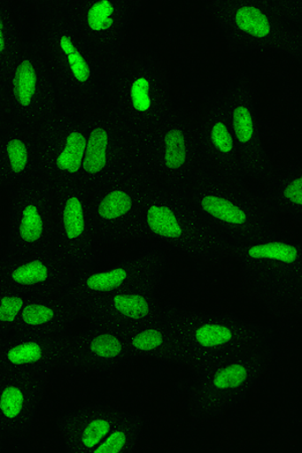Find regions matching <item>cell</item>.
I'll return each instance as SVG.
<instances>
[{"label": "cell", "mask_w": 302, "mask_h": 453, "mask_svg": "<svg viewBox=\"0 0 302 453\" xmlns=\"http://www.w3.org/2000/svg\"><path fill=\"white\" fill-rule=\"evenodd\" d=\"M65 104L91 108L110 98L114 68L81 38L62 0L27 3Z\"/></svg>", "instance_id": "cell-1"}, {"label": "cell", "mask_w": 302, "mask_h": 453, "mask_svg": "<svg viewBox=\"0 0 302 453\" xmlns=\"http://www.w3.org/2000/svg\"><path fill=\"white\" fill-rule=\"evenodd\" d=\"M244 296L272 316L298 319L302 302L301 244L271 229L232 247Z\"/></svg>", "instance_id": "cell-2"}, {"label": "cell", "mask_w": 302, "mask_h": 453, "mask_svg": "<svg viewBox=\"0 0 302 453\" xmlns=\"http://www.w3.org/2000/svg\"><path fill=\"white\" fill-rule=\"evenodd\" d=\"M301 2L212 0L202 12L222 36L229 52L276 54L301 60Z\"/></svg>", "instance_id": "cell-3"}, {"label": "cell", "mask_w": 302, "mask_h": 453, "mask_svg": "<svg viewBox=\"0 0 302 453\" xmlns=\"http://www.w3.org/2000/svg\"><path fill=\"white\" fill-rule=\"evenodd\" d=\"M131 240L163 246L217 266L231 258V246L180 193L147 185Z\"/></svg>", "instance_id": "cell-4"}, {"label": "cell", "mask_w": 302, "mask_h": 453, "mask_svg": "<svg viewBox=\"0 0 302 453\" xmlns=\"http://www.w3.org/2000/svg\"><path fill=\"white\" fill-rule=\"evenodd\" d=\"M180 324L182 366L187 367L191 374L252 353L268 346L275 338L269 326L222 311L181 309Z\"/></svg>", "instance_id": "cell-5"}, {"label": "cell", "mask_w": 302, "mask_h": 453, "mask_svg": "<svg viewBox=\"0 0 302 453\" xmlns=\"http://www.w3.org/2000/svg\"><path fill=\"white\" fill-rule=\"evenodd\" d=\"M110 99L140 148L149 131L174 107L171 72L157 54L122 55L114 68Z\"/></svg>", "instance_id": "cell-6"}, {"label": "cell", "mask_w": 302, "mask_h": 453, "mask_svg": "<svg viewBox=\"0 0 302 453\" xmlns=\"http://www.w3.org/2000/svg\"><path fill=\"white\" fill-rule=\"evenodd\" d=\"M136 166L151 184L186 192L205 173L195 120L174 107L144 136Z\"/></svg>", "instance_id": "cell-7"}, {"label": "cell", "mask_w": 302, "mask_h": 453, "mask_svg": "<svg viewBox=\"0 0 302 453\" xmlns=\"http://www.w3.org/2000/svg\"><path fill=\"white\" fill-rule=\"evenodd\" d=\"M278 361V350L268 345L193 372L187 387L188 411L201 420L224 418L244 403Z\"/></svg>", "instance_id": "cell-8"}, {"label": "cell", "mask_w": 302, "mask_h": 453, "mask_svg": "<svg viewBox=\"0 0 302 453\" xmlns=\"http://www.w3.org/2000/svg\"><path fill=\"white\" fill-rule=\"evenodd\" d=\"M204 220L232 247L272 228V215L248 181L205 173L182 193Z\"/></svg>", "instance_id": "cell-9"}, {"label": "cell", "mask_w": 302, "mask_h": 453, "mask_svg": "<svg viewBox=\"0 0 302 453\" xmlns=\"http://www.w3.org/2000/svg\"><path fill=\"white\" fill-rule=\"evenodd\" d=\"M6 119L42 127L64 105V99L33 25L26 29L20 50L4 86Z\"/></svg>", "instance_id": "cell-10"}, {"label": "cell", "mask_w": 302, "mask_h": 453, "mask_svg": "<svg viewBox=\"0 0 302 453\" xmlns=\"http://www.w3.org/2000/svg\"><path fill=\"white\" fill-rule=\"evenodd\" d=\"M139 144L112 99L91 111L80 185L88 195L137 163Z\"/></svg>", "instance_id": "cell-11"}, {"label": "cell", "mask_w": 302, "mask_h": 453, "mask_svg": "<svg viewBox=\"0 0 302 453\" xmlns=\"http://www.w3.org/2000/svg\"><path fill=\"white\" fill-rule=\"evenodd\" d=\"M4 257L60 252L56 188L36 178L9 193Z\"/></svg>", "instance_id": "cell-12"}, {"label": "cell", "mask_w": 302, "mask_h": 453, "mask_svg": "<svg viewBox=\"0 0 302 453\" xmlns=\"http://www.w3.org/2000/svg\"><path fill=\"white\" fill-rule=\"evenodd\" d=\"M92 108L65 104L41 127L38 178L56 188L82 173Z\"/></svg>", "instance_id": "cell-13"}, {"label": "cell", "mask_w": 302, "mask_h": 453, "mask_svg": "<svg viewBox=\"0 0 302 453\" xmlns=\"http://www.w3.org/2000/svg\"><path fill=\"white\" fill-rule=\"evenodd\" d=\"M149 180L138 166L87 196V213L96 245L128 242L138 221Z\"/></svg>", "instance_id": "cell-14"}, {"label": "cell", "mask_w": 302, "mask_h": 453, "mask_svg": "<svg viewBox=\"0 0 302 453\" xmlns=\"http://www.w3.org/2000/svg\"><path fill=\"white\" fill-rule=\"evenodd\" d=\"M62 4L72 27L103 60L115 68L125 33L142 11V0H66Z\"/></svg>", "instance_id": "cell-15"}, {"label": "cell", "mask_w": 302, "mask_h": 453, "mask_svg": "<svg viewBox=\"0 0 302 453\" xmlns=\"http://www.w3.org/2000/svg\"><path fill=\"white\" fill-rule=\"evenodd\" d=\"M166 267V254L158 247L150 248L112 267L76 277L66 292L80 309V305L94 299L120 292L157 290Z\"/></svg>", "instance_id": "cell-16"}, {"label": "cell", "mask_w": 302, "mask_h": 453, "mask_svg": "<svg viewBox=\"0 0 302 453\" xmlns=\"http://www.w3.org/2000/svg\"><path fill=\"white\" fill-rule=\"evenodd\" d=\"M58 248L76 277L94 272L98 262L87 194L80 182L56 188Z\"/></svg>", "instance_id": "cell-17"}, {"label": "cell", "mask_w": 302, "mask_h": 453, "mask_svg": "<svg viewBox=\"0 0 302 453\" xmlns=\"http://www.w3.org/2000/svg\"><path fill=\"white\" fill-rule=\"evenodd\" d=\"M228 116L237 142L245 179L259 180L267 171L264 160L262 124L256 107L252 79L247 74L236 76L222 89Z\"/></svg>", "instance_id": "cell-18"}, {"label": "cell", "mask_w": 302, "mask_h": 453, "mask_svg": "<svg viewBox=\"0 0 302 453\" xmlns=\"http://www.w3.org/2000/svg\"><path fill=\"white\" fill-rule=\"evenodd\" d=\"M131 362L120 326L89 323L70 334L58 366L76 375H98Z\"/></svg>", "instance_id": "cell-19"}, {"label": "cell", "mask_w": 302, "mask_h": 453, "mask_svg": "<svg viewBox=\"0 0 302 453\" xmlns=\"http://www.w3.org/2000/svg\"><path fill=\"white\" fill-rule=\"evenodd\" d=\"M195 126L205 173L248 181L242 171L222 90L205 100Z\"/></svg>", "instance_id": "cell-20"}, {"label": "cell", "mask_w": 302, "mask_h": 453, "mask_svg": "<svg viewBox=\"0 0 302 453\" xmlns=\"http://www.w3.org/2000/svg\"><path fill=\"white\" fill-rule=\"evenodd\" d=\"M49 375L50 372H0V441H23L31 433Z\"/></svg>", "instance_id": "cell-21"}, {"label": "cell", "mask_w": 302, "mask_h": 453, "mask_svg": "<svg viewBox=\"0 0 302 453\" xmlns=\"http://www.w3.org/2000/svg\"><path fill=\"white\" fill-rule=\"evenodd\" d=\"M76 276L60 252L0 259V289L27 296L67 291Z\"/></svg>", "instance_id": "cell-22"}, {"label": "cell", "mask_w": 302, "mask_h": 453, "mask_svg": "<svg viewBox=\"0 0 302 453\" xmlns=\"http://www.w3.org/2000/svg\"><path fill=\"white\" fill-rule=\"evenodd\" d=\"M40 133L7 119L0 127V189L7 194L38 178Z\"/></svg>", "instance_id": "cell-23"}, {"label": "cell", "mask_w": 302, "mask_h": 453, "mask_svg": "<svg viewBox=\"0 0 302 453\" xmlns=\"http://www.w3.org/2000/svg\"><path fill=\"white\" fill-rule=\"evenodd\" d=\"M156 290L125 291L80 305L81 320L127 327L166 316L173 306L161 303Z\"/></svg>", "instance_id": "cell-24"}, {"label": "cell", "mask_w": 302, "mask_h": 453, "mask_svg": "<svg viewBox=\"0 0 302 453\" xmlns=\"http://www.w3.org/2000/svg\"><path fill=\"white\" fill-rule=\"evenodd\" d=\"M180 310L181 308L173 306L172 311L163 318L120 327L132 362L150 359L182 366Z\"/></svg>", "instance_id": "cell-25"}, {"label": "cell", "mask_w": 302, "mask_h": 453, "mask_svg": "<svg viewBox=\"0 0 302 453\" xmlns=\"http://www.w3.org/2000/svg\"><path fill=\"white\" fill-rule=\"evenodd\" d=\"M70 334H16L0 338V372H50L60 362Z\"/></svg>", "instance_id": "cell-26"}, {"label": "cell", "mask_w": 302, "mask_h": 453, "mask_svg": "<svg viewBox=\"0 0 302 453\" xmlns=\"http://www.w3.org/2000/svg\"><path fill=\"white\" fill-rule=\"evenodd\" d=\"M81 321L80 309L66 291L29 297L12 334L62 335Z\"/></svg>", "instance_id": "cell-27"}, {"label": "cell", "mask_w": 302, "mask_h": 453, "mask_svg": "<svg viewBox=\"0 0 302 453\" xmlns=\"http://www.w3.org/2000/svg\"><path fill=\"white\" fill-rule=\"evenodd\" d=\"M122 409L107 404H91L61 416L57 422L64 451L93 453L105 440Z\"/></svg>", "instance_id": "cell-28"}, {"label": "cell", "mask_w": 302, "mask_h": 453, "mask_svg": "<svg viewBox=\"0 0 302 453\" xmlns=\"http://www.w3.org/2000/svg\"><path fill=\"white\" fill-rule=\"evenodd\" d=\"M254 188L258 200L272 216L283 215L301 224L302 179L300 162L285 166H268Z\"/></svg>", "instance_id": "cell-29"}, {"label": "cell", "mask_w": 302, "mask_h": 453, "mask_svg": "<svg viewBox=\"0 0 302 453\" xmlns=\"http://www.w3.org/2000/svg\"><path fill=\"white\" fill-rule=\"evenodd\" d=\"M26 29L21 7L0 0V83L3 87L17 61Z\"/></svg>", "instance_id": "cell-30"}, {"label": "cell", "mask_w": 302, "mask_h": 453, "mask_svg": "<svg viewBox=\"0 0 302 453\" xmlns=\"http://www.w3.org/2000/svg\"><path fill=\"white\" fill-rule=\"evenodd\" d=\"M143 427V418L122 409L114 426L93 453H135Z\"/></svg>", "instance_id": "cell-31"}, {"label": "cell", "mask_w": 302, "mask_h": 453, "mask_svg": "<svg viewBox=\"0 0 302 453\" xmlns=\"http://www.w3.org/2000/svg\"><path fill=\"white\" fill-rule=\"evenodd\" d=\"M31 296L0 289V338L12 334L21 311Z\"/></svg>", "instance_id": "cell-32"}, {"label": "cell", "mask_w": 302, "mask_h": 453, "mask_svg": "<svg viewBox=\"0 0 302 453\" xmlns=\"http://www.w3.org/2000/svg\"><path fill=\"white\" fill-rule=\"evenodd\" d=\"M6 120V107H5V96H4V89L0 83V127H2L3 124Z\"/></svg>", "instance_id": "cell-33"}]
</instances>
